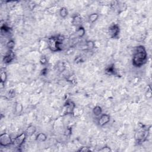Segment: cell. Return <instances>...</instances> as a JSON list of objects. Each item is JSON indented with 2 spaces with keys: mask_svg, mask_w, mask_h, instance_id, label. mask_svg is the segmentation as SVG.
<instances>
[{
  "mask_svg": "<svg viewBox=\"0 0 152 152\" xmlns=\"http://www.w3.org/2000/svg\"><path fill=\"white\" fill-rule=\"evenodd\" d=\"M109 34L112 38H115L118 36L119 33V27L118 24H113L109 27Z\"/></svg>",
  "mask_w": 152,
  "mask_h": 152,
  "instance_id": "5",
  "label": "cell"
},
{
  "mask_svg": "<svg viewBox=\"0 0 152 152\" xmlns=\"http://www.w3.org/2000/svg\"><path fill=\"white\" fill-rule=\"evenodd\" d=\"M66 110H67V113H71L73 112V109L74 108L75 105L73 102H68L66 103Z\"/></svg>",
  "mask_w": 152,
  "mask_h": 152,
  "instance_id": "11",
  "label": "cell"
},
{
  "mask_svg": "<svg viewBox=\"0 0 152 152\" xmlns=\"http://www.w3.org/2000/svg\"><path fill=\"white\" fill-rule=\"evenodd\" d=\"M27 137V134L26 133V132H23V133L17 137L13 140V144L14 146L15 147L19 148L21 146L23 145V144L24 143V141H25Z\"/></svg>",
  "mask_w": 152,
  "mask_h": 152,
  "instance_id": "4",
  "label": "cell"
},
{
  "mask_svg": "<svg viewBox=\"0 0 152 152\" xmlns=\"http://www.w3.org/2000/svg\"><path fill=\"white\" fill-rule=\"evenodd\" d=\"M86 47L89 50H92L95 48V43L92 41H89L86 42Z\"/></svg>",
  "mask_w": 152,
  "mask_h": 152,
  "instance_id": "19",
  "label": "cell"
},
{
  "mask_svg": "<svg viewBox=\"0 0 152 152\" xmlns=\"http://www.w3.org/2000/svg\"><path fill=\"white\" fill-rule=\"evenodd\" d=\"M15 95H16V93H15L14 90H10L8 93H7V96H8V98H13L15 96Z\"/></svg>",
  "mask_w": 152,
  "mask_h": 152,
  "instance_id": "21",
  "label": "cell"
},
{
  "mask_svg": "<svg viewBox=\"0 0 152 152\" xmlns=\"http://www.w3.org/2000/svg\"><path fill=\"white\" fill-rule=\"evenodd\" d=\"M36 131V128L33 125H30L29 126L28 128H27V130H26V133L27 136H32L33 134H35V133Z\"/></svg>",
  "mask_w": 152,
  "mask_h": 152,
  "instance_id": "10",
  "label": "cell"
},
{
  "mask_svg": "<svg viewBox=\"0 0 152 152\" xmlns=\"http://www.w3.org/2000/svg\"><path fill=\"white\" fill-rule=\"evenodd\" d=\"M59 15L62 18H65L68 15V10L65 7H62L59 10Z\"/></svg>",
  "mask_w": 152,
  "mask_h": 152,
  "instance_id": "17",
  "label": "cell"
},
{
  "mask_svg": "<svg viewBox=\"0 0 152 152\" xmlns=\"http://www.w3.org/2000/svg\"><path fill=\"white\" fill-rule=\"evenodd\" d=\"M14 58V55L13 52L10 51L3 58V62L5 64H8L13 61Z\"/></svg>",
  "mask_w": 152,
  "mask_h": 152,
  "instance_id": "7",
  "label": "cell"
},
{
  "mask_svg": "<svg viewBox=\"0 0 152 152\" xmlns=\"http://www.w3.org/2000/svg\"><path fill=\"white\" fill-rule=\"evenodd\" d=\"M93 114H94L95 116H100L101 115L102 113V109L101 106H95L94 108H93Z\"/></svg>",
  "mask_w": 152,
  "mask_h": 152,
  "instance_id": "13",
  "label": "cell"
},
{
  "mask_svg": "<svg viewBox=\"0 0 152 152\" xmlns=\"http://www.w3.org/2000/svg\"><path fill=\"white\" fill-rule=\"evenodd\" d=\"M110 119V117L109 115L106 114V113L102 114L100 116L99 121H98V124L100 126H103L109 122Z\"/></svg>",
  "mask_w": 152,
  "mask_h": 152,
  "instance_id": "6",
  "label": "cell"
},
{
  "mask_svg": "<svg viewBox=\"0 0 152 152\" xmlns=\"http://www.w3.org/2000/svg\"><path fill=\"white\" fill-rule=\"evenodd\" d=\"M85 29H84V27L80 26L79 29L76 30V35H77L79 38H82L85 35Z\"/></svg>",
  "mask_w": 152,
  "mask_h": 152,
  "instance_id": "14",
  "label": "cell"
},
{
  "mask_svg": "<svg viewBox=\"0 0 152 152\" xmlns=\"http://www.w3.org/2000/svg\"><path fill=\"white\" fill-rule=\"evenodd\" d=\"M72 23L75 26H79L81 23V17L79 15H77L75 16L73 18V21H72Z\"/></svg>",
  "mask_w": 152,
  "mask_h": 152,
  "instance_id": "9",
  "label": "cell"
},
{
  "mask_svg": "<svg viewBox=\"0 0 152 152\" xmlns=\"http://www.w3.org/2000/svg\"><path fill=\"white\" fill-rule=\"evenodd\" d=\"M23 105L20 103H17L15 106V112L17 114H20L23 111Z\"/></svg>",
  "mask_w": 152,
  "mask_h": 152,
  "instance_id": "18",
  "label": "cell"
},
{
  "mask_svg": "<svg viewBox=\"0 0 152 152\" xmlns=\"http://www.w3.org/2000/svg\"><path fill=\"white\" fill-rule=\"evenodd\" d=\"M13 140L11 138L10 136L7 133L1 134L0 136V144L1 146L7 147L13 144Z\"/></svg>",
  "mask_w": 152,
  "mask_h": 152,
  "instance_id": "3",
  "label": "cell"
},
{
  "mask_svg": "<svg viewBox=\"0 0 152 152\" xmlns=\"http://www.w3.org/2000/svg\"><path fill=\"white\" fill-rule=\"evenodd\" d=\"M14 46H15V42L14 41H13V40H10V41H8L7 44V47L10 49V50L13 49Z\"/></svg>",
  "mask_w": 152,
  "mask_h": 152,
  "instance_id": "20",
  "label": "cell"
},
{
  "mask_svg": "<svg viewBox=\"0 0 152 152\" xmlns=\"http://www.w3.org/2000/svg\"><path fill=\"white\" fill-rule=\"evenodd\" d=\"M36 140L39 141L41 142H44L47 140V136L44 134V133H39L36 136Z\"/></svg>",
  "mask_w": 152,
  "mask_h": 152,
  "instance_id": "12",
  "label": "cell"
},
{
  "mask_svg": "<svg viewBox=\"0 0 152 152\" xmlns=\"http://www.w3.org/2000/svg\"><path fill=\"white\" fill-rule=\"evenodd\" d=\"M47 68H45V69H44V70H42V74L43 75H45L46 74H47Z\"/></svg>",
  "mask_w": 152,
  "mask_h": 152,
  "instance_id": "28",
  "label": "cell"
},
{
  "mask_svg": "<svg viewBox=\"0 0 152 152\" xmlns=\"http://www.w3.org/2000/svg\"><path fill=\"white\" fill-rule=\"evenodd\" d=\"M71 133V129H68V130H67V131H66L65 132V136H68V135H70Z\"/></svg>",
  "mask_w": 152,
  "mask_h": 152,
  "instance_id": "27",
  "label": "cell"
},
{
  "mask_svg": "<svg viewBox=\"0 0 152 152\" xmlns=\"http://www.w3.org/2000/svg\"><path fill=\"white\" fill-rule=\"evenodd\" d=\"M40 62H41V64H43V65H44V64H45L46 63H47V60L45 57H42L41 59V60H40Z\"/></svg>",
  "mask_w": 152,
  "mask_h": 152,
  "instance_id": "25",
  "label": "cell"
},
{
  "mask_svg": "<svg viewBox=\"0 0 152 152\" xmlns=\"http://www.w3.org/2000/svg\"><path fill=\"white\" fill-rule=\"evenodd\" d=\"M100 152H108L111 151V149L108 147H103L102 149H101L99 150Z\"/></svg>",
  "mask_w": 152,
  "mask_h": 152,
  "instance_id": "24",
  "label": "cell"
},
{
  "mask_svg": "<svg viewBox=\"0 0 152 152\" xmlns=\"http://www.w3.org/2000/svg\"><path fill=\"white\" fill-rule=\"evenodd\" d=\"M35 6H36V4H35L34 2H32L31 4H30V5H29V8L31 9V10H33L35 7Z\"/></svg>",
  "mask_w": 152,
  "mask_h": 152,
  "instance_id": "26",
  "label": "cell"
},
{
  "mask_svg": "<svg viewBox=\"0 0 152 152\" xmlns=\"http://www.w3.org/2000/svg\"><path fill=\"white\" fill-rule=\"evenodd\" d=\"M99 18V14L97 13H93L90 15L89 17V20L90 23H94Z\"/></svg>",
  "mask_w": 152,
  "mask_h": 152,
  "instance_id": "16",
  "label": "cell"
},
{
  "mask_svg": "<svg viewBox=\"0 0 152 152\" xmlns=\"http://www.w3.org/2000/svg\"><path fill=\"white\" fill-rule=\"evenodd\" d=\"M58 69H59V70L61 72H62L63 71H64V70H65V65H64V63H59L58 64Z\"/></svg>",
  "mask_w": 152,
  "mask_h": 152,
  "instance_id": "22",
  "label": "cell"
},
{
  "mask_svg": "<svg viewBox=\"0 0 152 152\" xmlns=\"http://www.w3.org/2000/svg\"><path fill=\"white\" fill-rule=\"evenodd\" d=\"M62 44L57 39L56 37H52V38H49L48 40V47L51 51L53 52L58 51H61V48L60 45Z\"/></svg>",
  "mask_w": 152,
  "mask_h": 152,
  "instance_id": "2",
  "label": "cell"
},
{
  "mask_svg": "<svg viewBox=\"0 0 152 152\" xmlns=\"http://www.w3.org/2000/svg\"><path fill=\"white\" fill-rule=\"evenodd\" d=\"M7 79V74L5 71H1V76H0V86H1V89H2L4 87V84L6 80Z\"/></svg>",
  "mask_w": 152,
  "mask_h": 152,
  "instance_id": "8",
  "label": "cell"
},
{
  "mask_svg": "<svg viewBox=\"0 0 152 152\" xmlns=\"http://www.w3.org/2000/svg\"><path fill=\"white\" fill-rule=\"evenodd\" d=\"M147 60V55L144 47L143 46H139L137 47L133 55V65L136 67H140L146 63Z\"/></svg>",
  "mask_w": 152,
  "mask_h": 152,
  "instance_id": "1",
  "label": "cell"
},
{
  "mask_svg": "<svg viewBox=\"0 0 152 152\" xmlns=\"http://www.w3.org/2000/svg\"><path fill=\"white\" fill-rule=\"evenodd\" d=\"M105 73L107 75H114L115 74V70L113 65H110L107 67L105 70Z\"/></svg>",
  "mask_w": 152,
  "mask_h": 152,
  "instance_id": "15",
  "label": "cell"
},
{
  "mask_svg": "<svg viewBox=\"0 0 152 152\" xmlns=\"http://www.w3.org/2000/svg\"><path fill=\"white\" fill-rule=\"evenodd\" d=\"M90 151H91V150H90V149H89L87 147H81V148H80L79 150H78V152H87Z\"/></svg>",
  "mask_w": 152,
  "mask_h": 152,
  "instance_id": "23",
  "label": "cell"
}]
</instances>
